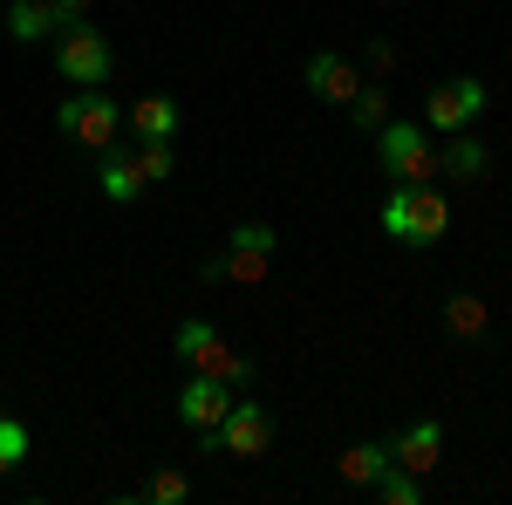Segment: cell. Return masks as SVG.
Instances as JSON below:
<instances>
[{
	"label": "cell",
	"instance_id": "1",
	"mask_svg": "<svg viewBox=\"0 0 512 505\" xmlns=\"http://www.w3.org/2000/svg\"><path fill=\"white\" fill-rule=\"evenodd\" d=\"M55 76H69L76 89H110L117 48H110V35H103L89 14H76V21L55 28Z\"/></svg>",
	"mask_w": 512,
	"mask_h": 505
},
{
	"label": "cell",
	"instance_id": "2",
	"mask_svg": "<svg viewBox=\"0 0 512 505\" xmlns=\"http://www.w3.org/2000/svg\"><path fill=\"white\" fill-rule=\"evenodd\" d=\"M171 355L185 362V369H198V376H219V383L246 389L253 376H260V362L253 355H239L212 321H178V335H171Z\"/></svg>",
	"mask_w": 512,
	"mask_h": 505
},
{
	"label": "cell",
	"instance_id": "3",
	"mask_svg": "<svg viewBox=\"0 0 512 505\" xmlns=\"http://www.w3.org/2000/svg\"><path fill=\"white\" fill-rule=\"evenodd\" d=\"M383 233L403 239V246H437L451 233V205H444L437 185H396L383 198Z\"/></svg>",
	"mask_w": 512,
	"mask_h": 505
},
{
	"label": "cell",
	"instance_id": "4",
	"mask_svg": "<svg viewBox=\"0 0 512 505\" xmlns=\"http://www.w3.org/2000/svg\"><path fill=\"white\" fill-rule=\"evenodd\" d=\"M274 253H280L274 226L246 219V226H233L226 253H212V260L198 267V280H239V287H260V280H267V267H274Z\"/></svg>",
	"mask_w": 512,
	"mask_h": 505
},
{
	"label": "cell",
	"instance_id": "5",
	"mask_svg": "<svg viewBox=\"0 0 512 505\" xmlns=\"http://www.w3.org/2000/svg\"><path fill=\"white\" fill-rule=\"evenodd\" d=\"M55 130H69L82 151H110V144H123V103L110 89H76V96H62Z\"/></svg>",
	"mask_w": 512,
	"mask_h": 505
},
{
	"label": "cell",
	"instance_id": "6",
	"mask_svg": "<svg viewBox=\"0 0 512 505\" xmlns=\"http://www.w3.org/2000/svg\"><path fill=\"white\" fill-rule=\"evenodd\" d=\"M376 157H383V171H390L396 185H431L437 178V151L431 137H424V123H383L376 130Z\"/></svg>",
	"mask_w": 512,
	"mask_h": 505
},
{
	"label": "cell",
	"instance_id": "7",
	"mask_svg": "<svg viewBox=\"0 0 512 505\" xmlns=\"http://www.w3.org/2000/svg\"><path fill=\"white\" fill-rule=\"evenodd\" d=\"M492 103V89L478 76H451V82H437L431 96H424V130H465V123L478 117Z\"/></svg>",
	"mask_w": 512,
	"mask_h": 505
},
{
	"label": "cell",
	"instance_id": "8",
	"mask_svg": "<svg viewBox=\"0 0 512 505\" xmlns=\"http://www.w3.org/2000/svg\"><path fill=\"white\" fill-rule=\"evenodd\" d=\"M219 444H226V458H267V444H274V410L233 396V410H226V424H219Z\"/></svg>",
	"mask_w": 512,
	"mask_h": 505
},
{
	"label": "cell",
	"instance_id": "9",
	"mask_svg": "<svg viewBox=\"0 0 512 505\" xmlns=\"http://www.w3.org/2000/svg\"><path fill=\"white\" fill-rule=\"evenodd\" d=\"M226 410H233V383H219V376H185V389H178V424L185 430H212L226 424Z\"/></svg>",
	"mask_w": 512,
	"mask_h": 505
},
{
	"label": "cell",
	"instance_id": "10",
	"mask_svg": "<svg viewBox=\"0 0 512 505\" xmlns=\"http://www.w3.org/2000/svg\"><path fill=\"white\" fill-rule=\"evenodd\" d=\"M437 458H444V424H431V417H417V424H403L390 437V465L417 471V478H431Z\"/></svg>",
	"mask_w": 512,
	"mask_h": 505
},
{
	"label": "cell",
	"instance_id": "11",
	"mask_svg": "<svg viewBox=\"0 0 512 505\" xmlns=\"http://www.w3.org/2000/svg\"><path fill=\"white\" fill-rule=\"evenodd\" d=\"M301 82H308V96L315 103H349L355 89H362V69H355L349 55H308V69H301Z\"/></svg>",
	"mask_w": 512,
	"mask_h": 505
},
{
	"label": "cell",
	"instance_id": "12",
	"mask_svg": "<svg viewBox=\"0 0 512 505\" xmlns=\"http://www.w3.org/2000/svg\"><path fill=\"white\" fill-rule=\"evenodd\" d=\"M96 185H103V198H110V205H137V198L151 192V185L137 178V157H130V144L96 151Z\"/></svg>",
	"mask_w": 512,
	"mask_h": 505
},
{
	"label": "cell",
	"instance_id": "13",
	"mask_svg": "<svg viewBox=\"0 0 512 505\" xmlns=\"http://www.w3.org/2000/svg\"><path fill=\"white\" fill-rule=\"evenodd\" d=\"M123 137H137V144H171V137H178V103H171V96H137V103L123 110Z\"/></svg>",
	"mask_w": 512,
	"mask_h": 505
},
{
	"label": "cell",
	"instance_id": "14",
	"mask_svg": "<svg viewBox=\"0 0 512 505\" xmlns=\"http://www.w3.org/2000/svg\"><path fill=\"white\" fill-rule=\"evenodd\" d=\"M0 28H7V41H48L55 28H62V14L48 7V0H7V14H0Z\"/></svg>",
	"mask_w": 512,
	"mask_h": 505
},
{
	"label": "cell",
	"instance_id": "15",
	"mask_svg": "<svg viewBox=\"0 0 512 505\" xmlns=\"http://www.w3.org/2000/svg\"><path fill=\"white\" fill-rule=\"evenodd\" d=\"M437 171L458 178V185H465V178H485V144H478L472 130H451V144L437 151Z\"/></svg>",
	"mask_w": 512,
	"mask_h": 505
},
{
	"label": "cell",
	"instance_id": "16",
	"mask_svg": "<svg viewBox=\"0 0 512 505\" xmlns=\"http://www.w3.org/2000/svg\"><path fill=\"white\" fill-rule=\"evenodd\" d=\"M383 465H390V444H349V451L335 458V478H342V485H376Z\"/></svg>",
	"mask_w": 512,
	"mask_h": 505
},
{
	"label": "cell",
	"instance_id": "17",
	"mask_svg": "<svg viewBox=\"0 0 512 505\" xmlns=\"http://www.w3.org/2000/svg\"><path fill=\"white\" fill-rule=\"evenodd\" d=\"M444 328H451L458 342L485 335V301H478V294H444Z\"/></svg>",
	"mask_w": 512,
	"mask_h": 505
},
{
	"label": "cell",
	"instance_id": "18",
	"mask_svg": "<svg viewBox=\"0 0 512 505\" xmlns=\"http://www.w3.org/2000/svg\"><path fill=\"white\" fill-rule=\"evenodd\" d=\"M369 492H376L383 505H417V499H424V478H417V471H403V465H383Z\"/></svg>",
	"mask_w": 512,
	"mask_h": 505
},
{
	"label": "cell",
	"instance_id": "19",
	"mask_svg": "<svg viewBox=\"0 0 512 505\" xmlns=\"http://www.w3.org/2000/svg\"><path fill=\"white\" fill-rule=\"evenodd\" d=\"M349 117H355V130H383V123H390V96H383V82H376V76L349 96Z\"/></svg>",
	"mask_w": 512,
	"mask_h": 505
},
{
	"label": "cell",
	"instance_id": "20",
	"mask_svg": "<svg viewBox=\"0 0 512 505\" xmlns=\"http://www.w3.org/2000/svg\"><path fill=\"white\" fill-rule=\"evenodd\" d=\"M123 144H130V157H137V178H144V185H171V171H178L171 144H137V137H123Z\"/></svg>",
	"mask_w": 512,
	"mask_h": 505
},
{
	"label": "cell",
	"instance_id": "21",
	"mask_svg": "<svg viewBox=\"0 0 512 505\" xmlns=\"http://www.w3.org/2000/svg\"><path fill=\"white\" fill-rule=\"evenodd\" d=\"M28 444H35V437H28V424H21V417H0V478L28 465Z\"/></svg>",
	"mask_w": 512,
	"mask_h": 505
},
{
	"label": "cell",
	"instance_id": "22",
	"mask_svg": "<svg viewBox=\"0 0 512 505\" xmlns=\"http://www.w3.org/2000/svg\"><path fill=\"white\" fill-rule=\"evenodd\" d=\"M144 499H158V505H178V499H192V478H185V471H158V478L144 485Z\"/></svg>",
	"mask_w": 512,
	"mask_h": 505
},
{
	"label": "cell",
	"instance_id": "23",
	"mask_svg": "<svg viewBox=\"0 0 512 505\" xmlns=\"http://www.w3.org/2000/svg\"><path fill=\"white\" fill-rule=\"evenodd\" d=\"M390 69H396V48H390V41H376V48H369V76L383 82Z\"/></svg>",
	"mask_w": 512,
	"mask_h": 505
},
{
	"label": "cell",
	"instance_id": "24",
	"mask_svg": "<svg viewBox=\"0 0 512 505\" xmlns=\"http://www.w3.org/2000/svg\"><path fill=\"white\" fill-rule=\"evenodd\" d=\"M48 7H55L62 21H76V14H89V0H48Z\"/></svg>",
	"mask_w": 512,
	"mask_h": 505
}]
</instances>
